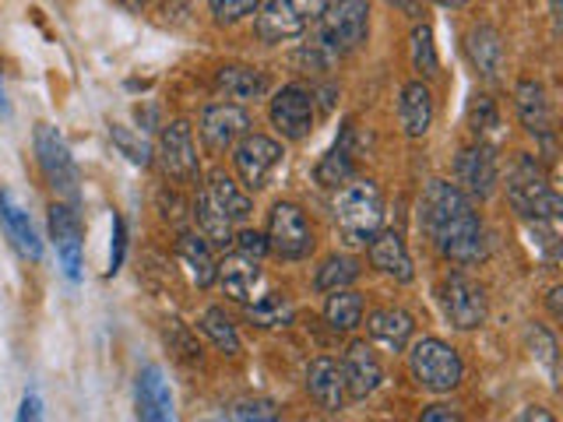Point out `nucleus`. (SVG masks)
<instances>
[{"label": "nucleus", "instance_id": "nucleus-1", "mask_svg": "<svg viewBox=\"0 0 563 422\" xmlns=\"http://www.w3.org/2000/svg\"><path fill=\"white\" fill-rule=\"evenodd\" d=\"M419 225L433 251L454 264H475L489 251L486 225L475 204L448 180H430L419 201Z\"/></svg>", "mask_w": 563, "mask_h": 422}, {"label": "nucleus", "instance_id": "nucleus-2", "mask_svg": "<svg viewBox=\"0 0 563 422\" xmlns=\"http://www.w3.org/2000/svg\"><path fill=\"white\" fill-rule=\"evenodd\" d=\"M507 198L515 204L518 215L532 229L536 243L542 246L545 264H556L560 254V215H563V201L560 193L550 187V180L542 176L539 163L532 155L518 152L515 163L507 169Z\"/></svg>", "mask_w": 563, "mask_h": 422}, {"label": "nucleus", "instance_id": "nucleus-3", "mask_svg": "<svg viewBox=\"0 0 563 422\" xmlns=\"http://www.w3.org/2000/svg\"><path fill=\"white\" fill-rule=\"evenodd\" d=\"M331 215L349 246H366L384 225V190L369 176H352L334 190Z\"/></svg>", "mask_w": 563, "mask_h": 422}, {"label": "nucleus", "instance_id": "nucleus-4", "mask_svg": "<svg viewBox=\"0 0 563 422\" xmlns=\"http://www.w3.org/2000/svg\"><path fill=\"white\" fill-rule=\"evenodd\" d=\"M369 40V0H334L317 22V35L310 46H317L334 64L339 57L363 49Z\"/></svg>", "mask_w": 563, "mask_h": 422}, {"label": "nucleus", "instance_id": "nucleus-5", "mask_svg": "<svg viewBox=\"0 0 563 422\" xmlns=\"http://www.w3.org/2000/svg\"><path fill=\"white\" fill-rule=\"evenodd\" d=\"M328 4L331 0H264L254 14V35L268 46L299 40L321 22Z\"/></svg>", "mask_w": 563, "mask_h": 422}, {"label": "nucleus", "instance_id": "nucleus-6", "mask_svg": "<svg viewBox=\"0 0 563 422\" xmlns=\"http://www.w3.org/2000/svg\"><path fill=\"white\" fill-rule=\"evenodd\" d=\"M409 374L419 387H427L433 395H448L465 380V363L457 356V348L444 338H416L409 345Z\"/></svg>", "mask_w": 563, "mask_h": 422}, {"label": "nucleus", "instance_id": "nucleus-7", "mask_svg": "<svg viewBox=\"0 0 563 422\" xmlns=\"http://www.w3.org/2000/svg\"><path fill=\"white\" fill-rule=\"evenodd\" d=\"M264 240H268V254L282 260H307L313 254V225L307 219V211L292 201H278L268 211Z\"/></svg>", "mask_w": 563, "mask_h": 422}, {"label": "nucleus", "instance_id": "nucleus-8", "mask_svg": "<svg viewBox=\"0 0 563 422\" xmlns=\"http://www.w3.org/2000/svg\"><path fill=\"white\" fill-rule=\"evenodd\" d=\"M35 158H40V169L46 176V184L53 187V193L64 201H78V163L70 155L67 141L57 127L49 123H40L35 127Z\"/></svg>", "mask_w": 563, "mask_h": 422}, {"label": "nucleus", "instance_id": "nucleus-9", "mask_svg": "<svg viewBox=\"0 0 563 422\" xmlns=\"http://www.w3.org/2000/svg\"><path fill=\"white\" fill-rule=\"evenodd\" d=\"M500 184V163L497 152H493L486 141H475V145L462 148L454 158V187L465 193V198L475 201H489L497 193Z\"/></svg>", "mask_w": 563, "mask_h": 422}, {"label": "nucleus", "instance_id": "nucleus-10", "mask_svg": "<svg viewBox=\"0 0 563 422\" xmlns=\"http://www.w3.org/2000/svg\"><path fill=\"white\" fill-rule=\"evenodd\" d=\"M282 158H286V148H282V141L268 137V134H246L240 145L233 148V163H236V173L246 190H264L272 184L275 169L282 166Z\"/></svg>", "mask_w": 563, "mask_h": 422}, {"label": "nucleus", "instance_id": "nucleus-11", "mask_svg": "<svg viewBox=\"0 0 563 422\" xmlns=\"http://www.w3.org/2000/svg\"><path fill=\"white\" fill-rule=\"evenodd\" d=\"M158 163L173 184H198L201 163L198 148H194V131L187 120H169L163 134H158Z\"/></svg>", "mask_w": 563, "mask_h": 422}, {"label": "nucleus", "instance_id": "nucleus-12", "mask_svg": "<svg viewBox=\"0 0 563 422\" xmlns=\"http://www.w3.org/2000/svg\"><path fill=\"white\" fill-rule=\"evenodd\" d=\"M440 303H444L448 321L457 331H475L486 321V289L479 281H472L462 271L444 275V286H440Z\"/></svg>", "mask_w": 563, "mask_h": 422}, {"label": "nucleus", "instance_id": "nucleus-13", "mask_svg": "<svg viewBox=\"0 0 563 422\" xmlns=\"http://www.w3.org/2000/svg\"><path fill=\"white\" fill-rule=\"evenodd\" d=\"M268 120H272V127L289 141L310 137V131H313V92L303 85H282L268 102Z\"/></svg>", "mask_w": 563, "mask_h": 422}, {"label": "nucleus", "instance_id": "nucleus-14", "mask_svg": "<svg viewBox=\"0 0 563 422\" xmlns=\"http://www.w3.org/2000/svg\"><path fill=\"white\" fill-rule=\"evenodd\" d=\"M251 134V113L240 102H211L201 110V137L208 152H229Z\"/></svg>", "mask_w": 563, "mask_h": 422}, {"label": "nucleus", "instance_id": "nucleus-15", "mask_svg": "<svg viewBox=\"0 0 563 422\" xmlns=\"http://www.w3.org/2000/svg\"><path fill=\"white\" fill-rule=\"evenodd\" d=\"M515 110L521 116V127L545 145V158H553V106L545 96V85L536 78H521L515 85Z\"/></svg>", "mask_w": 563, "mask_h": 422}, {"label": "nucleus", "instance_id": "nucleus-16", "mask_svg": "<svg viewBox=\"0 0 563 422\" xmlns=\"http://www.w3.org/2000/svg\"><path fill=\"white\" fill-rule=\"evenodd\" d=\"M49 240L57 246L60 268L70 281L81 278V219L70 204H53L49 208Z\"/></svg>", "mask_w": 563, "mask_h": 422}, {"label": "nucleus", "instance_id": "nucleus-17", "mask_svg": "<svg viewBox=\"0 0 563 422\" xmlns=\"http://www.w3.org/2000/svg\"><path fill=\"white\" fill-rule=\"evenodd\" d=\"M342 380H345V398L363 401L366 395H374L384 380V366L377 359V352L366 342H352L342 356Z\"/></svg>", "mask_w": 563, "mask_h": 422}, {"label": "nucleus", "instance_id": "nucleus-18", "mask_svg": "<svg viewBox=\"0 0 563 422\" xmlns=\"http://www.w3.org/2000/svg\"><path fill=\"white\" fill-rule=\"evenodd\" d=\"M465 53L475 67V75L486 81H497L504 70V35L493 29L489 22H475L465 35Z\"/></svg>", "mask_w": 563, "mask_h": 422}, {"label": "nucleus", "instance_id": "nucleus-19", "mask_svg": "<svg viewBox=\"0 0 563 422\" xmlns=\"http://www.w3.org/2000/svg\"><path fill=\"white\" fill-rule=\"evenodd\" d=\"M134 398H137L141 422H173V395H169V384L158 366L141 369L137 384H134Z\"/></svg>", "mask_w": 563, "mask_h": 422}, {"label": "nucleus", "instance_id": "nucleus-20", "mask_svg": "<svg viewBox=\"0 0 563 422\" xmlns=\"http://www.w3.org/2000/svg\"><path fill=\"white\" fill-rule=\"evenodd\" d=\"M0 225H4L11 246L25 260H40L43 257V240L35 236V225L29 219V211L14 201L11 190H0Z\"/></svg>", "mask_w": 563, "mask_h": 422}, {"label": "nucleus", "instance_id": "nucleus-21", "mask_svg": "<svg viewBox=\"0 0 563 422\" xmlns=\"http://www.w3.org/2000/svg\"><path fill=\"white\" fill-rule=\"evenodd\" d=\"M369 264H374L377 271H384L387 278H395V281H412L416 278L412 254H409V246H405L401 233H395V229H380V233L369 240Z\"/></svg>", "mask_w": 563, "mask_h": 422}, {"label": "nucleus", "instance_id": "nucleus-22", "mask_svg": "<svg viewBox=\"0 0 563 422\" xmlns=\"http://www.w3.org/2000/svg\"><path fill=\"white\" fill-rule=\"evenodd\" d=\"M307 391L310 398L321 404L324 412H342L345 409V380H342V366L331 356H317L307 366Z\"/></svg>", "mask_w": 563, "mask_h": 422}, {"label": "nucleus", "instance_id": "nucleus-23", "mask_svg": "<svg viewBox=\"0 0 563 422\" xmlns=\"http://www.w3.org/2000/svg\"><path fill=\"white\" fill-rule=\"evenodd\" d=\"M366 331L380 348L405 352L412 342V334H416V321H412V313L401 310V307H380V310L369 313Z\"/></svg>", "mask_w": 563, "mask_h": 422}, {"label": "nucleus", "instance_id": "nucleus-24", "mask_svg": "<svg viewBox=\"0 0 563 422\" xmlns=\"http://www.w3.org/2000/svg\"><path fill=\"white\" fill-rule=\"evenodd\" d=\"M398 123L409 137H427L433 127V92L427 81H409L398 99Z\"/></svg>", "mask_w": 563, "mask_h": 422}, {"label": "nucleus", "instance_id": "nucleus-25", "mask_svg": "<svg viewBox=\"0 0 563 422\" xmlns=\"http://www.w3.org/2000/svg\"><path fill=\"white\" fill-rule=\"evenodd\" d=\"M205 193H208V201L216 204L222 215L233 222V225H240V222H246L251 219V211H254V198L246 193L236 180H229V176L222 173V169H216L208 176V184H205Z\"/></svg>", "mask_w": 563, "mask_h": 422}, {"label": "nucleus", "instance_id": "nucleus-26", "mask_svg": "<svg viewBox=\"0 0 563 422\" xmlns=\"http://www.w3.org/2000/svg\"><path fill=\"white\" fill-rule=\"evenodd\" d=\"M176 254H180L187 275L194 278V286L198 289H211L219 278V260L211 254V243L201 236V233H184L176 240Z\"/></svg>", "mask_w": 563, "mask_h": 422}, {"label": "nucleus", "instance_id": "nucleus-27", "mask_svg": "<svg viewBox=\"0 0 563 422\" xmlns=\"http://www.w3.org/2000/svg\"><path fill=\"white\" fill-rule=\"evenodd\" d=\"M261 278V260H251V257H240V254H229L225 260H219V286L229 299H236V303L251 307V296H254V286Z\"/></svg>", "mask_w": 563, "mask_h": 422}, {"label": "nucleus", "instance_id": "nucleus-28", "mask_svg": "<svg viewBox=\"0 0 563 422\" xmlns=\"http://www.w3.org/2000/svg\"><path fill=\"white\" fill-rule=\"evenodd\" d=\"M216 88L225 92L229 99H261L268 96V75L257 67H246V64H229V67H219L216 75Z\"/></svg>", "mask_w": 563, "mask_h": 422}, {"label": "nucleus", "instance_id": "nucleus-29", "mask_svg": "<svg viewBox=\"0 0 563 422\" xmlns=\"http://www.w3.org/2000/svg\"><path fill=\"white\" fill-rule=\"evenodd\" d=\"M194 222H198V233L208 240V243H216V246H233V222H229L222 211L208 201V193L201 190L198 193V201H194Z\"/></svg>", "mask_w": 563, "mask_h": 422}, {"label": "nucleus", "instance_id": "nucleus-30", "mask_svg": "<svg viewBox=\"0 0 563 422\" xmlns=\"http://www.w3.org/2000/svg\"><path fill=\"white\" fill-rule=\"evenodd\" d=\"M352 176H356V163H352V152L345 141H339V145H334L313 169V180L324 190H339L342 184L352 180Z\"/></svg>", "mask_w": 563, "mask_h": 422}, {"label": "nucleus", "instance_id": "nucleus-31", "mask_svg": "<svg viewBox=\"0 0 563 422\" xmlns=\"http://www.w3.org/2000/svg\"><path fill=\"white\" fill-rule=\"evenodd\" d=\"M360 275H363V268H360V260H356V257L331 254V257L321 264V268H317L313 286H317V292H339V289H349Z\"/></svg>", "mask_w": 563, "mask_h": 422}, {"label": "nucleus", "instance_id": "nucleus-32", "mask_svg": "<svg viewBox=\"0 0 563 422\" xmlns=\"http://www.w3.org/2000/svg\"><path fill=\"white\" fill-rule=\"evenodd\" d=\"M324 321L334 331H356L360 321H363V296L352 292V289L331 292L328 303H324Z\"/></svg>", "mask_w": 563, "mask_h": 422}, {"label": "nucleus", "instance_id": "nucleus-33", "mask_svg": "<svg viewBox=\"0 0 563 422\" xmlns=\"http://www.w3.org/2000/svg\"><path fill=\"white\" fill-rule=\"evenodd\" d=\"M201 331L208 334L211 342H216L219 352H225V356H240V334H236V324L229 321V313L222 307H208L201 313Z\"/></svg>", "mask_w": 563, "mask_h": 422}, {"label": "nucleus", "instance_id": "nucleus-34", "mask_svg": "<svg viewBox=\"0 0 563 422\" xmlns=\"http://www.w3.org/2000/svg\"><path fill=\"white\" fill-rule=\"evenodd\" d=\"M246 316H251L257 327H286L292 321V307L282 292H268L264 299H257L254 307H246Z\"/></svg>", "mask_w": 563, "mask_h": 422}, {"label": "nucleus", "instance_id": "nucleus-35", "mask_svg": "<svg viewBox=\"0 0 563 422\" xmlns=\"http://www.w3.org/2000/svg\"><path fill=\"white\" fill-rule=\"evenodd\" d=\"M412 67L422 78L440 75V60H437V46H433V29L427 22H416L412 29Z\"/></svg>", "mask_w": 563, "mask_h": 422}, {"label": "nucleus", "instance_id": "nucleus-36", "mask_svg": "<svg viewBox=\"0 0 563 422\" xmlns=\"http://www.w3.org/2000/svg\"><path fill=\"white\" fill-rule=\"evenodd\" d=\"M110 137H113V145L120 148V155H128L134 166H152V145L137 131L123 127V123H113Z\"/></svg>", "mask_w": 563, "mask_h": 422}, {"label": "nucleus", "instance_id": "nucleus-37", "mask_svg": "<svg viewBox=\"0 0 563 422\" xmlns=\"http://www.w3.org/2000/svg\"><path fill=\"white\" fill-rule=\"evenodd\" d=\"M264 4V0H208V14L211 22L229 29V25H240L243 18L257 14V8Z\"/></svg>", "mask_w": 563, "mask_h": 422}, {"label": "nucleus", "instance_id": "nucleus-38", "mask_svg": "<svg viewBox=\"0 0 563 422\" xmlns=\"http://www.w3.org/2000/svg\"><path fill=\"white\" fill-rule=\"evenodd\" d=\"M468 127H472V134L475 137H486V134H493L500 127V110H497V102H493L489 96H472V102H468Z\"/></svg>", "mask_w": 563, "mask_h": 422}, {"label": "nucleus", "instance_id": "nucleus-39", "mask_svg": "<svg viewBox=\"0 0 563 422\" xmlns=\"http://www.w3.org/2000/svg\"><path fill=\"white\" fill-rule=\"evenodd\" d=\"M525 338H528V348H532V356L550 369V377L556 380V338L550 331H545L542 324H528L525 331Z\"/></svg>", "mask_w": 563, "mask_h": 422}, {"label": "nucleus", "instance_id": "nucleus-40", "mask_svg": "<svg viewBox=\"0 0 563 422\" xmlns=\"http://www.w3.org/2000/svg\"><path fill=\"white\" fill-rule=\"evenodd\" d=\"M233 254L261 260L264 254H268V240H264V233H257V229H240V233L233 236Z\"/></svg>", "mask_w": 563, "mask_h": 422}, {"label": "nucleus", "instance_id": "nucleus-41", "mask_svg": "<svg viewBox=\"0 0 563 422\" xmlns=\"http://www.w3.org/2000/svg\"><path fill=\"white\" fill-rule=\"evenodd\" d=\"M240 422H278V409L275 401L268 398H254V401H243L236 409Z\"/></svg>", "mask_w": 563, "mask_h": 422}, {"label": "nucleus", "instance_id": "nucleus-42", "mask_svg": "<svg viewBox=\"0 0 563 422\" xmlns=\"http://www.w3.org/2000/svg\"><path fill=\"white\" fill-rule=\"evenodd\" d=\"M123 254H128V222L123 215H113V240H110V275L120 271Z\"/></svg>", "mask_w": 563, "mask_h": 422}, {"label": "nucleus", "instance_id": "nucleus-43", "mask_svg": "<svg viewBox=\"0 0 563 422\" xmlns=\"http://www.w3.org/2000/svg\"><path fill=\"white\" fill-rule=\"evenodd\" d=\"M14 422H43V401L35 395H25L22 398V409H18V419Z\"/></svg>", "mask_w": 563, "mask_h": 422}, {"label": "nucleus", "instance_id": "nucleus-44", "mask_svg": "<svg viewBox=\"0 0 563 422\" xmlns=\"http://www.w3.org/2000/svg\"><path fill=\"white\" fill-rule=\"evenodd\" d=\"M419 422H465V419L454 409H448V404H430V409L419 415Z\"/></svg>", "mask_w": 563, "mask_h": 422}, {"label": "nucleus", "instance_id": "nucleus-45", "mask_svg": "<svg viewBox=\"0 0 563 422\" xmlns=\"http://www.w3.org/2000/svg\"><path fill=\"white\" fill-rule=\"evenodd\" d=\"M515 422H556V419H553V412L539 409V404H528V409H521V415Z\"/></svg>", "mask_w": 563, "mask_h": 422}, {"label": "nucleus", "instance_id": "nucleus-46", "mask_svg": "<svg viewBox=\"0 0 563 422\" xmlns=\"http://www.w3.org/2000/svg\"><path fill=\"white\" fill-rule=\"evenodd\" d=\"M433 4H440V8H465V4H472V0H433Z\"/></svg>", "mask_w": 563, "mask_h": 422}, {"label": "nucleus", "instance_id": "nucleus-47", "mask_svg": "<svg viewBox=\"0 0 563 422\" xmlns=\"http://www.w3.org/2000/svg\"><path fill=\"white\" fill-rule=\"evenodd\" d=\"M550 313H553V316H560V289H553V292H550Z\"/></svg>", "mask_w": 563, "mask_h": 422}, {"label": "nucleus", "instance_id": "nucleus-48", "mask_svg": "<svg viewBox=\"0 0 563 422\" xmlns=\"http://www.w3.org/2000/svg\"><path fill=\"white\" fill-rule=\"evenodd\" d=\"M0 113H11V106H8V96H4V85H0Z\"/></svg>", "mask_w": 563, "mask_h": 422}]
</instances>
